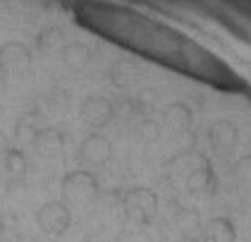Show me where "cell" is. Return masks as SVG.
I'll list each match as a JSON object with an SVG mask.
<instances>
[{"instance_id":"e0dca14e","label":"cell","mask_w":251,"mask_h":242,"mask_svg":"<svg viewBox=\"0 0 251 242\" xmlns=\"http://www.w3.org/2000/svg\"><path fill=\"white\" fill-rule=\"evenodd\" d=\"M5 235H7V228H5V221L0 218V242L5 240Z\"/></svg>"},{"instance_id":"30bf717a","label":"cell","mask_w":251,"mask_h":242,"mask_svg":"<svg viewBox=\"0 0 251 242\" xmlns=\"http://www.w3.org/2000/svg\"><path fill=\"white\" fill-rule=\"evenodd\" d=\"M201 242H237V225L227 216H213L203 223Z\"/></svg>"},{"instance_id":"9c48e42d","label":"cell","mask_w":251,"mask_h":242,"mask_svg":"<svg viewBox=\"0 0 251 242\" xmlns=\"http://www.w3.org/2000/svg\"><path fill=\"white\" fill-rule=\"evenodd\" d=\"M175 228L184 242H201V230H203V218L196 209H179L175 213Z\"/></svg>"},{"instance_id":"ba28073f","label":"cell","mask_w":251,"mask_h":242,"mask_svg":"<svg viewBox=\"0 0 251 242\" xmlns=\"http://www.w3.org/2000/svg\"><path fill=\"white\" fill-rule=\"evenodd\" d=\"M184 185H187V192L194 194V197H206V194H215L218 192V175L213 170V163H203L199 166L196 170H192L187 178H184Z\"/></svg>"},{"instance_id":"5bb4252c","label":"cell","mask_w":251,"mask_h":242,"mask_svg":"<svg viewBox=\"0 0 251 242\" xmlns=\"http://www.w3.org/2000/svg\"><path fill=\"white\" fill-rule=\"evenodd\" d=\"M136 75H139V70H136L134 62H129V60H120V62H115V65L110 67V82L115 84L117 89H129V87H134Z\"/></svg>"},{"instance_id":"7a4b0ae2","label":"cell","mask_w":251,"mask_h":242,"mask_svg":"<svg viewBox=\"0 0 251 242\" xmlns=\"http://www.w3.org/2000/svg\"><path fill=\"white\" fill-rule=\"evenodd\" d=\"M72 206H67L62 199H48L34 211V221L43 235L50 238H62L70 228H72Z\"/></svg>"},{"instance_id":"3957f363","label":"cell","mask_w":251,"mask_h":242,"mask_svg":"<svg viewBox=\"0 0 251 242\" xmlns=\"http://www.w3.org/2000/svg\"><path fill=\"white\" fill-rule=\"evenodd\" d=\"M26 149L31 147H10L0 151V187L5 192H15L26 185V178H29Z\"/></svg>"},{"instance_id":"6da1fadb","label":"cell","mask_w":251,"mask_h":242,"mask_svg":"<svg viewBox=\"0 0 251 242\" xmlns=\"http://www.w3.org/2000/svg\"><path fill=\"white\" fill-rule=\"evenodd\" d=\"M100 182L98 175L89 168L79 166L77 170H67L60 180V199L72 209H86L98 199Z\"/></svg>"},{"instance_id":"7c38bea8","label":"cell","mask_w":251,"mask_h":242,"mask_svg":"<svg viewBox=\"0 0 251 242\" xmlns=\"http://www.w3.org/2000/svg\"><path fill=\"white\" fill-rule=\"evenodd\" d=\"M192 122H194V113L187 103H170V106H165L163 125L170 132H177V134L189 132L192 130Z\"/></svg>"},{"instance_id":"52a82bcc","label":"cell","mask_w":251,"mask_h":242,"mask_svg":"<svg viewBox=\"0 0 251 242\" xmlns=\"http://www.w3.org/2000/svg\"><path fill=\"white\" fill-rule=\"evenodd\" d=\"M65 144H67V137L65 132L55 127V125H41L34 142H31V151L39 156V158H58L60 153L65 151Z\"/></svg>"},{"instance_id":"8fae6325","label":"cell","mask_w":251,"mask_h":242,"mask_svg":"<svg viewBox=\"0 0 251 242\" xmlns=\"http://www.w3.org/2000/svg\"><path fill=\"white\" fill-rule=\"evenodd\" d=\"M208 142L213 149L218 151H230L239 142V130L232 120H215L208 127Z\"/></svg>"},{"instance_id":"5b68a950","label":"cell","mask_w":251,"mask_h":242,"mask_svg":"<svg viewBox=\"0 0 251 242\" xmlns=\"http://www.w3.org/2000/svg\"><path fill=\"white\" fill-rule=\"evenodd\" d=\"M115 156V149H113V142L103 134L100 130H94L89 132L81 142H79L77 151H75V158L81 168H103L108 166Z\"/></svg>"},{"instance_id":"8992f818","label":"cell","mask_w":251,"mask_h":242,"mask_svg":"<svg viewBox=\"0 0 251 242\" xmlns=\"http://www.w3.org/2000/svg\"><path fill=\"white\" fill-rule=\"evenodd\" d=\"M115 118V103L103 93H86L79 103V120L89 130H105Z\"/></svg>"},{"instance_id":"9a60e30c","label":"cell","mask_w":251,"mask_h":242,"mask_svg":"<svg viewBox=\"0 0 251 242\" xmlns=\"http://www.w3.org/2000/svg\"><path fill=\"white\" fill-rule=\"evenodd\" d=\"M232 173H234V178H237L239 182L251 185V153L239 156V158L234 161V166H232Z\"/></svg>"},{"instance_id":"4fadbf2b","label":"cell","mask_w":251,"mask_h":242,"mask_svg":"<svg viewBox=\"0 0 251 242\" xmlns=\"http://www.w3.org/2000/svg\"><path fill=\"white\" fill-rule=\"evenodd\" d=\"M211 158L206 156V153H199V151H184V153H177L173 161H170V166L177 175H189L192 170H196L199 166H203V163H208Z\"/></svg>"},{"instance_id":"277c9868","label":"cell","mask_w":251,"mask_h":242,"mask_svg":"<svg viewBox=\"0 0 251 242\" xmlns=\"http://www.w3.org/2000/svg\"><path fill=\"white\" fill-rule=\"evenodd\" d=\"M120 209H122L125 218L146 225L158 213V194L149 187H132L120 197Z\"/></svg>"},{"instance_id":"2e32d148","label":"cell","mask_w":251,"mask_h":242,"mask_svg":"<svg viewBox=\"0 0 251 242\" xmlns=\"http://www.w3.org/2000/svg\"><path fill=\"white\" fill-rule=\"evenodd\" d=\"M134 106L141 113H151L155 106H158V93H155L153 89H141V91L136 93Z\"/></svg>"}]
</instances>
